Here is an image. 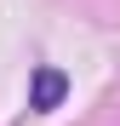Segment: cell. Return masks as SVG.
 <instances>
[{"instance_id": "1", "label": "cell", "mask_w": 120, "mask_h": 126, "mask_svg": "<svg viewBox=\"0 0 120 126\" xmlns=\"http://www.w3.org/2000/svg\"><path fill=\"white\" fill-rule=\"evenodd\" d=\"M63 97H69V75L52 69V63H40V69L29 75V109H34V115H52Z\"/></svg>"}]
</instances>
